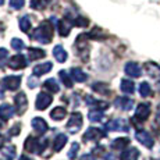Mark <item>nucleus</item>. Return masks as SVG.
<instances>
[{
	"mask_svg": "<svg viewBox=\"0 0 160 160\" xmlns=\"http://www.w3.org/2000/svg\"><path fill=\"white\" fill-rule=\"evenodd\" d=\"M14 103H15V107H17V113L18 114H24L27 110V106H28V100H27V96L24 92H20V93L15 95L14 98Z\"/></svg>",
	"mask_w": 160,
	"mask_h": 160,
	"instance_id": "9d476101",
	"label": "nucleus"
},
{
	"mask_svg": "<svg viewBox=\"0 0 160 160\" xmlns=\"http://www.w3.org/2000/svg\"><path fill=\"white\" fill-rule=\"evenodd\" d=\"M52 67H53V64L49 63V61H46V63H42L39 64V66L33 67V75L35 77H39V75H43V74L49 72L52 70Z\"/></svg>",
	"mask_w": 160,
	"mask_h": 160,
	"instance_id": "aec40b11",
	"label": "nucleus"
},
{
	"mask_svg": "<svg viewBox=\"0 0 160 160\" xmlns=\"http://www.w3.org/2000/svg\"><path fill=\"white\" fill-rule=\"evenodd\" d=\"M20 160H32V159L28 158V156H25V155H24V156H21V158H20Z\"/></svg>",
	"mask_w": 160,
	"mask_h": 160,
	"instance_id": "de8ad7c7",
	"label": "nucleus"
},
{
	"mask_svg": "<svg viewBox=\"0 0 160 160\" xmlns=\"http://www.w3.org/2000/svg\"><path fill=\"white\" fill-rule=\"evenodd\" d=\"M150 114V104L149 103H141L135 110V116L132 117V122H143L148 120Z\"/></svg>",
	"mask_w": 160,
	"mask_h": 160,
	"instance_id": "7ed1b4c3",
	"label": "nucleus"
},
{
	"mask_svg": "<svg viewBox=\"0 0 160 160\" xmlns=\"http://www.w3.org/2000/svg\"><path fill=\"white\" fill-rule=\"evenodd\" d=\"M67 141H68L67 135L58 134L57 137L54 138V141H53V150H54V152H60V150L64 148V145L67 143Z\"/></svg>",
	"mask_w": 160,
	"mask_h": 160,
	"instance_id": "a211bd4d",
	"label": "nucleus"
},
{
	"mask_svg": "<svg viewBox=\"0 0 160 160\" xmlns=\"http://www.w3.org/2000/svg\"><path fill=\"white\" fill-rule=\"evenodd\" d=\"M85 102H87L91 107H95V109H98V110H104V109H107V107H109V103H107V102L96 100V99H93L92 96H89V95L85 96Z\"/></svg>",
	"mask_w": 160,
	"mask_h": 160,
	"instance_id": "dca6fc26",
	"label": "nucleus"
},
{
	"mask_svg": "<svg viewBox=\"0 0 160 160\" xmlns=\"http://www.w3.org/2000/svg\"><path fill=\"white\" fill-rule=\"evenodd\" d=\"M24 3H25V0H10V6L15 10H20V8L24 7Z\"/></svg>",
	"mask_w": 160,
	"mask_h": 160,
	"instance_id": "ea45409f",
	"label": "nucleus"
},
{
	"mask_svg": "<svg viewBox=\"0 0 160 160\" xmlns=\"http://www.w3.org/2000/svg\"><path fill=\"white\" fill-rule=\"evenodd\" d=\"M120 88H121V91L124 92V93H134L135 92V85L132 81H130V79H121Z\"/></svg>",
	"mask_w": 160,
	"mask_h": 160,
	"instance_id": "cd10ccee",
	"label": "nucleus"
},
{
	"mask_svg": "<svg viewBox=\"0 0 160 160\" xmlns=\"http://www.w3.org/2000/svg\"><path fill=\"white\" fill-rule=\"evenodd\" d=\"M3 3H4V0H0V6H2V4H3Z\"/></svg>",
	"mask_w": 160,
	"mask_h": 160,
	"instance_id": "09e8293b",
	"label": "nucleus"
},
{
	"mask_svg": "<svg viewBox=\"0 0 160 160\" xmlns=\"http://www.w3.org/2000/svg\"><path fill=\"white\" fill-rule=\"evenodd\" d=\"M14 114V107L13 106H10V104H7V103H4V104H2L0 106V118L2 120H8V118H11Z\"/></svg>",
	"mask_w": 160,
	"mask_h": 160,
	"instance_id": "6ab92c4d",
	"label": "nucleus"
},
{
	"mask_svg": "<svg viewBox=\"0 0 160 160\" xmlns=\"http://www.w3.org/2000/svg\"><path fill=\"white\" fill-rule=\"evenodd\" d=\"M20 84H21V77H18V75H8V77L3 78V85H4V88L8 89V91H15V89H18L20 88Z\"/></svg>",
	"mask_w": 160,
	"mask_h": 160,
	"instance_id": "9b49d317",
	"label": "nucleus"
},
{
	"mask_svg": "<svg viewBox=\"0 0 160 160\" xmlns=\"http://www.w3.org/2000/svg\"><path fill=\"white\" fill-rule=\"evenodd\" d=\"M70 75H71V78L74 79L75 82H85L88 79V75L82 71L81 68H78V67H72L71 70H70Z\"/></svg>",
	"mask_w": 160,
	"mask_h": 160,
	"instance_id": "f3484780",
	"label": "nucleus"
},
{
	"mask_svg": "<svg viewBox=\"0 0 160 160\" xmlns=\"http://www.w3.org/2000/svg\"><path fill=\"white\" fill-rule=\"evenodd\" d=\"M82 127V114L81 113H72L71 117H70L68 122H67V130H68L71 134H75L81 130Z\"/></svg>",
	"mask_w": 160,
	"mask_h": 160,
	"instance_id": "20e7f679",
	"label": "nucleus"
},
{
	"mask_svg": "<svg viewBox=\"0 0 160 160\" xmlns=\"http://www.w3.org/2000/svg\"><path fill=\"white\" fill-rule=\"evenodd\" d=\"M125 74L130 77H134V78H138L141 75V67L138 63H134V61H130V63L125 64Z\"/></svg>",
	"mask_w": 160,
	"mask_h": 160,
	"instance_id": "4468645a",
	"label": "nucleus"
},
{
	"mask_svg": "<svg viewBox=\"0 0 160 160\" xmlns=\"http://www.w3.org/2000/svg\"><path fill=\"white\" fill-rule=\"evenodd\" d=\"M92 89L98 93H102V95H109L110 93V89H109V85L103 84V82H95L92 85Z\"/></svg>",
	"mask_w": 160,
	"mask_h": 160,
	"instance_id": "c85d7f7f",
	"label": "nucleus"
},
{
	"mask_svg": "<svg viewBox=\"0 0 160 160\" xmlns=\"http://www.w3.org/2000/svg\"><path fill=\"white\" fill-rule=\"evenodd\" d=\"M46 53L45 50H42V49H38V48H29L28 50V57L31 61H35V60H39V58L45 57Z\"/></svg>",
	"mask_w": 160,
	"mask_h": 160,
	"instance_id": "393cba45",
	"label": "nucleus"
},
{
	"mask_svg": "<svg viewBox=\"0 0 160 160\" xmlns=\"http://www.w3.org/2000/svg\"><path fill=\"white\" fill-rule=\"evenodd\" d=\"M114 106L118 107V109L121 110H125V112H128V110L132 109V106H134V100L130 99V98H117V99L114 100Z\"/></svg>",
	"mask_w": 160,
	"mask_h": 160,
	"instance_id": "ddd939ff",
	"label": "nucleus"
},
{
	"mask_svg": "<svg viewBox=\"0 0 160 160\" xmlns=\"http://www.w3.org/2000/svg\"><path fill=\"white\" fill-rule=\"evenodd\" d=\"M28 87L29 88H36V87H38V82H36V79L35 78H29L28 79Z\"/></svg>",
	"mask_w": 160,
	"mask_h": 160,
	"instance_id": "79ce46f5",
	"label": "nucleus"
},
{
	"mask_svg": "<svg viewBox=\"0 0 160 160\" xmlns=\"http://www.w3.org/2000/svg\"><path fill=\"white\" fill-rule=\"evenodd\" d=\"M106 137V131L100 130V128H88L87 132L84 134V137H82V139L87 142V141H99L102 139V138Z\"/></svg>",
	"mask_w": 160,
	"mask_h": 160,
	"instance_id": "423d86ee",
	"label": "nucleus"
},
{
	"mask_svg": "<svg viewBox=\"0 0 160 160\" xmlns=\"http://www.w3.org/2000/svg\"><path fill=\"white\" fill-rule=\"evenodd\" d=\"M52 102H53V98H52L50 95L41 92V93L38 95V98H36L35 106H36V109H38V110H45L46 107L50 106Z\"/></svg>",
	"mask_w": 160,
	"mask_h": 160,
	"instance_id": "f8f14e48",
	"label": "nucleus"
},
{
	"mask_svg": "<svg viewBox=\"0 0 160 160\" xmlns=\"http://www.w3.org/2000/svg\"><path fill=\"white\" fill-rule=\"evenodd\" d=\"M7 57H8V52L4 48H0V68H3L4 64L7 63Z\"/></svg>",
	"mask_w": 160,
	"mask_h": 160,
	"instance_id": "4c0bfd02",
	"label": "nucleus"
},
{
	"mask_svg": "<svg viewBox=\"0 0 160 160\" xmlns=\"http://www.w3.org/2000/svg\"><path fill=\"white\" fill-rule=\"evenodd\" d=\"M139 93H141V96H143V98L150 96L152 88H150V85L148 84V82H142V84L139 85Z\"/></svg>",
	"mask_w": 160,
	"mask_h": 160,
	"instance_id": "72a5a7b5",
	"label": "nucleus"
},
{
	"mask_svg": "<svg viewBox=\"0 0 160 160\" xmlns=\"http://www.w3.org/2000/svg\"><path fill=\"white\" fill-rule=\"evenodd\" d=\"M7 64H8V67L13 70H22L28 66V61H27L24 54H15V56L8 58Z\"/></svg>",
	"mask_w": 160,
	"mask_h": 160,
	"instance_id": "39448f33",
	"label": "nucleus"
},
{
	"mask_svg": "<svg viewBox=\"0 0 160 160\" xmlns=\"http://www.w3.org/2000/svg\"><path fill=\"white\" fill-rule=\"evenodd\" d=\"M53 33H54V28H53V24L50 21H43L41 25L38 27L32 33V39L35 41L41 42V43H50L52 38H53Z\"/></svg>",
	"mask_w": 160,
	"mask_h": 160,
	"instance_id": "f257e3e1",
	"label": "nucleus"
},
{
	"mask_svg": "<svg viewBox=\"0 0 160 160\" xmlns=\"http://www.w3.org/2000/svg\"><path fill=\"white\" fill-rule=\"evenodd\" d=\"M106 128L109 131H128L130 127H128V122L122 118H114L110 120L106 124Z\"/></svg>",
	"mask_w": 160,
	"mask_h": 160,
	"instance_id": "0eeeda50",
	"label": "nucleus"
},
{
	"mask_svg": "<svg viewBox=\"0 0 160 160\" xmlns=\"http://www.w3.org/2000/svg\"><path fill=\"white\" fill-rule=\"evenodd\" d=\"M32 128L38 132V134H45L49 127H48V122H46L43 118H41V117H35V118L32 120Z\"/></svg>",
	"mask_w": 160,
	"mask_h": 160,
	"instance_id": "2eb2a0df",
	"label": "nucleus"
},
{
	"mask_svg": "<svg viewBox=\"0 0 160 160\" xmlns=\"http://www.w3.org/2000/svg\"><path fill=\"white\" fill-rule=\"evenodd\" d=\"M146 74L150 77L152 79H155L156 82H160V66L156 63H152V61H148V63L143 66Z\"/></svg>",
	"mask_w": 160,
	"mask_h": 160,
	"instance_id": "6e6552de",
	"label": "nucleus"
},
{
	"mask_svg": "<svg viewBox=\"0 0 160 160\" xmlns=\"http://www.w3.org/2000/svg\"><path fill=\"white\" fill-rule=\"evenodd\" d=\"M21 131V125L20 124H15L13 127L10 128V131H8V135H11V137H15V135H18Z\"/></svg>",
	"mask_w": 160,
	"mask_h": 160,
	"instance_id": "a19ab883",
	"label": "nucleus"
},
{
	"mask_svg": "<svg viewBox=\"0 0 160 160\" xmlns=\"http://www.w3.org/2000/svg\"><path fill=\"white\" fill-rule=\"evenodd\" d=\"M43 88L46 89V91H49L50 93H57L58 91H60V87H58L57 81L54 78H49L46 79V81L43 82Z\"/></svg>",
	"mask_w": 160,
	"mask_h": 160,
	"instance_id": "5701e85b",
	"label": "nucleus"
},
{
	"mask_svg": "<svg viewBox=\"0 0 160 160\" xmlns=\"http://www.w3.org/2000/svg\"><path fill=\"white\" fill-rule=\"evenodd\" d=\"M2 98H3V92H0V99H2Z\"/></svg>",
	"mask_w": 160,
	"mask_h": 160,
	"instance_id": "8fccbe9b",
	"label": "nucleus"
},
{
	"mask_svg": "<svg viewBox=\"0 0 160 160\" xmlns=\"http://www.w3.org/2000/svg\"><path fill=\"white\" fill-rule=\"evenodd\" d=\"M156 121L160 124V104L158 106V110H156Z\"/></svg>",
	"mask_w": 160,
	"mask_h": 160,
	"instance_id": "c03bdc74",
	"label": "nucleus"
},
{
	"mask_svg": "<svg viewBox=\"0 0 160 160\" xmlns=\"http://www.w3.org/2000/svg\"><path fill=\"white\" fill-rule=\"evenodd\" d=\"M81 160H95V158H93V155H91V153H89V155H84V156H82Z\"/></svg>",
	"mask_w": 160,
	"mask_h": 160,
	"instance_id": "37998d69",
	"label": "nucleus"
},
{
	"mask_svg": "<svg viewBox=\"0 0 160 160\" xmlns=\"http://www.w3.org/2000/svg\"><path fill=\"white\" fill-rule=\"evenodd\" d=\"M71 22L77 27H87L89 24V21L84 17H77V18H71Z\"/></svg>",
	"mask_w": 160,
	"mask_h": 160,
	"instance_id": "e433bc0d",
	"label": "nucleus"
},
{
	"mask_svg": "<svg viewBox=\"0 0 160 160\" xmlns=\"http://www.w3.org/2000/svg\"><path fill=\"white\" fill-rule=\"evenodd\" d=\"M11 48H13L14 50H17V52H21L24 48H25V43H24L21 39L14 38V39H11Z\"/></svg>",
	"mask_w": 160,
	"mask_h": 160,
	"instance_id": "c9c22d12",
	"label": "nucleus"
},
{
	"mask_svg": "<svg viewBox=\"0 0 160 160\" xmlns=\"http://www.w3.org/2000/svg\"><path fill=\"white\" fill-rule=\"evenodd\" d=\"M139 158V152H138L137 148H131V149H127L121 153L120 159L121 160H137Z\"/></svg>",
	"mask_w": 160,
	"mask_h": 160,
	"instance_id": "412c9836",
	"label": "nucleus"
},
{
	"mask_svg": "<svg viewBox=\"0 0 160 160\" xmlns=\"http://www.w3.org/2000/svg\"><path fill=\"white\" fill-rule=\"evenodd\" d=\"M20 29L22 31V32H25V33L29 32V29H31V21H29V18L27 17V15H24V17L20 18Z\"/></svg>",
	"mask_w": 160,
	"mask_h": 160,
	"instance_id": "473e14b6",
	"label": "nucleus"
},
{
	"mask_svg": "<svg viewBox=\"0 0 160 160\" xmlns=\"http://www.w3.org/2000/svg\"><path fill=\"white\" fill-rule=\"evenodd\" d=\"M57 28H58V33H60V36H67L70 33V31H71V24L67 22V20L58 21Z\"/></svg>",
	"mask_w": 160,
	"mask_h": 160,
	"instance_id": "bb28decb",
	"label": "nucleus"
},
{
	"mask_svg": "<svg viewBox=\"0 0 160 160\" xmlns=\"http://www.w3.org/2000/svg\"><path fill=\"white\" fill-rule=\"evenodd\" d=\"M88 118L91 120L92 122L102 121V120L104 118V114H103V112H102V110H98V109H95V110H91V112H89Z\"/></svg>",
	"mask_w": 160,
	"mask_h": 160,
	"instance_id": "c756f323",
	"label": "nucleus"
},
{
	"mask_svg": "<svg viewBox=\"0 0 160 160\" xmlns=\"http://www.w3.org/2000/svg\"><path fill=\"white\" fill-rule=\"evenodd\" d=\"M104 160H114V156H113L112 153H110V155H106L104 156Z\"/></svg>",
	"mask_w": 160,
	"mask_h": 160,
	"instance_id": "a18cd8bd",
	"label": "nucleus"
},
{
	"mask_svg": "<svg viewBox=\"0 0 160 160\" xmlns=\"http://www.w3.org/2000/svg\"><path fill=\"white\" fill-rule=\"evenodd\" d=\"M49 145V139H38V138H33V137H28L25 141V148L27 152L31 153H38V155H42L45 152V149Z\"/></svg>",
	"mask_w": 160,
	"mask_h": 160,
	"instance_id": "f03ea898",
	"label": "nucleus"
},
{
	"mask_svg": "<svg viewBox=\"0 0 160 160\" xmlns=\"http://www.w3.org/2000/svg\"><path fill=\"white\" fill-rule=\"evenodd\" d=\"M3 155H4L6 158H8V160H11L15 156V146L8 145V146L3 148Z\"/></svg>",
	"mask_w": 160,
	"mask_h": 160,
	"instance_id": "f704fd0d",
	"label": "nucleus"
},
{
	"mask_svg": "<svg viewBox=\"0 0 160 160\" xmlns=\"http://www.w3.org/2000/svg\"><path fill=\"white\" fill-rule=\"evenodd\" d=\"M53 56L56 57V60L58 63H64V61L67 60V52L64 50L63 46L57 45V46H54V49H53Z\"/></svg>",
	"mask_w": 160,
	"mask_h": 160,
	"instance_id": "4be33fe9",
	"label": "nucleus"
},
{
	"mask_svg": "<svg viewBox=\"0 0 160 160\" xmlns=\"http://www.w3.org/2000/svg\"><path fill=\"white\" fill-rule=\"evenodd\" d=\"M78 150H79V143L74 142L71 145V149H70V152H68V159H71V160L75 159L77 155H78Z\"/></svg>",
	"mask_w": 160,
	"mask_h": 160,
	"instance_id": "58836bf2",
	"label": "nucleus"
},
{
	"mask_svg": "<svg viewBox=\"0 0 160 160\" xmlns=\"http://www.w3.org/2000/svg\"><path fill=\"white\" fill-rule=\"evenodd\" d=\"M29 4L33 10H45L49 6V0H31Z\"/></svg>",
	"mask_w": 160,
	"mask_h": 160,
	"instance_id": "7c9ffc66",
	"label": "nucleus"
},
{
	"mask_svg": "<svg viewBox=\"0 0 160 160\" xmlns=\"http://www.w3.org/2000/svg\"><path fill=\"white\" fill-rule=\"evenodd\" d=\"M135 137H137V139L139 141V142L142 143L143 146L149 148V149L153 146V143H155V141H153V137L148 131H145V130L137 131V132H135Z\"/></svg>",
	"mask_w": 160,
	"mask_h": 160,
	"instance_id": "1a4fd4ad",
	"label": "nucleus"
},
{
	"mask_svg": "<svg viewBox=\"0 0 160 160\" xmlns=\"http://www.w3.org/2000/svg\"><path fill=\"white\" fill-rule=\"evenodd\" d=\"M67 114V110H66V107H61V106H57V107H54L53 110H52V113H50V117L53 120H56V121H60V120H63L64 117H66Z\"/></svg>",
	"mask_w": 160,
	"mask_h": 160,
	"instance_id": "a878e982",
	"label": "nucleus"
},
{
	"mask_svg": "<svg viewBox=\"0 0 160 160\" xmlns=\"http://www.w3.org/2000/svg\"><path fill=\"white\" fill-rule=\"evenodd\" d=\"M128 145H130V139H128V138H117V139L113 141L110 146H112V149H114V150H122Z\"/></svg>",
	"mask_w": 160,
	"mask_h": 160,
	"instance_id": "b1692460",
	"label": "nucleus"
},
{
	"mask_svg": "<svg viewBox=\"0 0 160 160\" xmlns=\"http://www.w3.org/2000/svg\"><path fill=\"white\" fill-rule=\"evenodd\" d=\"M58 77H60L61 82H63L64 85H66L67 88H71L72 87V79L70 78V74L67 71H64V70H61L60 72H58Z\"/></svg>",
	"mask_w": 160,
	"mask_h": 160,
	"instance_id": "2f4dec72",
	"label": "nucleus"
},
{
	"mask_svg": "<svg viewBox=\"0 0 160 160\" xmlns=\"http://www.w3.org/2000/svg\"><path fill=\"white\" fill-rule=\"evenodd\" d=\"M4 139H6V138L3 137V135H0V148H2L3 143H4Z\"/></svg>",
	"mask_w": 160,
	"mask_h": 160,
	"instance_id": "49530a36",
	"label": "nucleus"
}]
</instances>
